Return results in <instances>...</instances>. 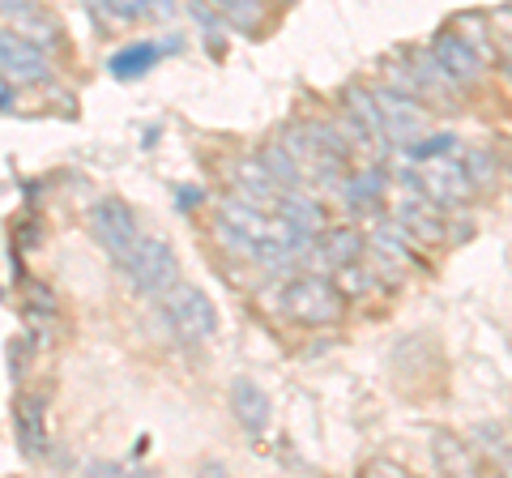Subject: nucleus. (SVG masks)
<instances>
[{
	"label": "nucleus",
	"instance_id": "obj_1",
	"mask_svg": "<svg viewBox=\"0 0 512 478\" xmlns=\"http://www.w3.org/2000/svg\"><path fill=\"white\" fill-rule=\"evenodd\" d=\"M163 304V321L167 329L180 338L184 346H210L218 338V308H214V299L201 291V286H188V282H175L171 291L158 299Z\"/></svg>",
	"mask_w": 512,
	"mask_h": 478
},
{
	"label": "nucleus",
	"instance_id": "obj_2",
	"mask_svg": "<svg viewBox=\"0 0 512 478\" xmlns=\"http://www.w3.org/2000/svg\"><path fill=\"white\" fill-rule=\"evenodd\" d=\"M120 274L141 299H163L180 282V257L163 235H141L137 248L128 252V261L120 265Z\"/></svg>",
	"mask_w": 512,
	"mask_h": 478
},
{
	"label": "nucleus",
	"instance_id": "obj_3",
	"mask_svg": "<svg viewBox=\"0 0 512 478\" xmlns=\"http://www.w3.org/2000/svg\"><path fill=\"white\" fill-rule=\"evenodd\" d=\"M278 299H282V312L291 316L295 325H308V329L333 325L346 308L338 286H333V278H325V274H303L295 282H286Z\"/></svg>",
	"mask_w": 512,
	"mask_h": 478
},
{
	"label": "nucleus",
	"instance_id": "obj_4",
	"mask_svg": "<svg viewBox=\"0 0 512 478\" xmlns=\"http://www.w3.org/2000/svg\"><path fill=\"white\" fill-rule=\"evenodd\" d=\"M90 231L107 248V257L116 265H124L128 252H133L137 239H141V222H137V214H133V205H128V201L103 197V201L90 205Z\"/></svg>",
	"mask_w": 512,
	"mask_h": 478
},
{
	"label": "nucleus",
	"instance_id": "obj_5",
	"mask_svg": "<svg viewBox=\"0 0 512 478\" xmlns=\"http://www.w3.org/2000/svg\"><path fill=\"white\" fill-rule=\"evenodd\" d=\"M372 99H376V111H380L384 141H389L393 150H406L427 133V107L419 99H410V94L393 90V86H376Z\"/></svg>",
	"mask_w": 512,
	"mask_h": 478
},
{
	"label": "nucleus",
	"instance_id": "obj_6",
	"mask_svg": "<svg viewBox=\"0 0 512 478\" xmlns=\"http://www.w3.org/2000/svg\"><path fill=\"white\" fill-rule=\"evenodd\" d=\"M427 56L436 60V69L453 82L457 90H474L487 77V65L474 47L461 39V30H436V39L427 43Z\"/></svg>",
	"mask_w": 512,
	"mask_h": 478
},
{
	"label": "nucleus",
	"instance_id": "obj_7",
	"mask_svg": "<svg viewBox=\"0 0 512 478\" xmlns=\"http://www.w3.org/2000/svg\"><path fill=\"white\" fill-rule=\"evenodd\" d=\"M0 73L13 86H35L52 77V56L39 43H30L18 30H0Z\"/></svg>",
	"mask_w": 512,
	"mask_h": 478
},
{
	"label": "nucleus",
	"instance_id": "obj_8",
	"mask_svg": "<svg viewBox=\"0 0 512 478\" xmlns=\"http://www.w3.org/2000/svg\"><path fill=\"white\" fill-rule=\"evenodd\" d=\"M393 222L414 239V244H436V239L448 235L444 210H436V205H431L427 197H419V193H406V188L393 201Z\"/></svg>",
	"mask_w": 512,
	"mask_h": 478
},
{
	"label": "nucleus",
	"instance_id": "obj_9",
	"mask_svg": "<svg viewBox=\"0 0 512 478\" xmlns=\"http://www.w3.org/2000/svg\"><path fill=\"white\" fill-rule=\"evenodd\" d=\"M13 436H18V449L30 461H39L47 453L52 432H47V397L43 393H22L18 402H13Z\"/></svg>",
	"mask_w": 512,
	"mask_h": 478
},
{
	"label": "nucleus",
	"instance_id": "obj_10",
	"mask_svg": "<svg viewBox=\"0 0 512 478\" xmlns=\"http://www.w3.org/2000/svg\"><path fill=\"white\" fill-rule=\"evenodd\" d=\"M231 410L248 436H261L269 427V397L256 389V380H248V376H239L231 385Z\"/></svg>",
	"mask_w": 512,
	"mask_h": 478
},
{
	"label": "nucleus",
	"instance_id": "obj_11",
	"mask_svg": "<svg viewBox=\"0 0 512 478\" xmlns=\"http://www.w3.org/2000/svg\"><path fill=\"white\" fill-rule=\"evenodd\" d=\"M218 222L256 244V239L269 235V222H274V214L261 210V205H252V201H244V197H231V201H218Z\"/></svg>",
	"mask_w": 512,
	"mask_h": 478
},
{
	"label": "nucleus",
	"instance_id": "obj_12",
	"mask_svg": "<svg viewBox=\"0 0 512 478\" xmlns=\"http://www.w3.org/2000/svg\"><path fill=\"white\" fill-rule=\"evenodd\" d=\"M231 180H235V188H239V197L252 201V205H261V210H274V201H278V193H282V188L269 180V171L261 167V158H244V163H235Z\"/></svg>",
	"mask_w": 512,
	"mask_h": 478
},
{
	"label": "nucleus",
	"instance_id": "obj_13",
	"mask_svg": "<svg viewBox=\"0 0 512 478\" xmlns=\"http://www.w3.org/2000/svg\"><path fill=\"white\" fill-rule=\"evenodd\" d=\"M316 248H320V257L329 261V269H338V265H350V261H363L367 235L359 227H329L325 235L316 231Z\"/></svg>",
	"mask_w": 512,
	"mask_h": 478
},
{
	"label": "nucleus",
	"instance_id": "obj_14",
	"mask_svg": "<svg viewBox=\"0 0 512 478\" xmlns=\"http://www.w3.org/2000/svg\"><path fill=\"white\" fill-rule=\"evenodd\" d=\"M274 214L295 222V227H308V231H325V210H320V201L308 197L303 188H282L278 201H274Z\"/></svg>",
	"mask_w": 512,
	"mask_h": 478
},
{
	"label": "nucleus",
	"instance_id": "obj_15",
	"mask_svg": "<svg viewBox=\"0 0 512 478\" xmlns=\"http://www.w3.org/2000/svg\"><path fill=\"white\" fill-rule=\"evenodd\" d=\"M94 9L103 13L107 22L133 26V22H150V18H167L175 9L171 0H94Z\"/></svg>",
	"mask_w": 512,
	"mask_h": 478
},
{
	"label": "nucleus",
	"instance_id": "obj_16",
	"mask_svg": "<svg viewBox=\"0 0 512 478\" xmlns=\"http://www.w3.org/2000/svg\"><path fill=\"white\" fill-rule=\"evenodd\" d=\"M261 167L269 171V180H274L278 188H303V184H308V175H303L299 158L286 150L282 141H274V146H265V150H261Z\"/></svg>",
	"mask_w": 512,
	"mask_h": 478
},
{
	"label": "nucleus",
	"instance_id": "obj_17",
	"mask_svg": "<svg viewBox=\"0 0 512 478\" xmlns=\"http://www.w3.org/2000/svg\"><path fill=\"white\" fill-rule=\"evenodd\" d=\"M13 30H18V35H26L30 43H39L43 52H47V47H60V26H56L52 13H43L39 5L22 9L18 18H13Z\"/></svg>",
	"mask_w": 512,
	"mask_h": 478
},
{
	"label": "nucleus",
	"instance_id": "obj_18",
	"mask_svg": "<svg viewBox=\"0 0 512 478\" xmlns=\"http://www.w3.org/2000/svg\"><path fill=\"white\" fill-rule=\"evenodd\" d=\"M431 449H436V466L444 474H474V457L466 449V440H457V436H448V432H436Z\"/></svg>",
	"mask_w": 512,
	"mask_h": 478
},
{
	"label": "nucleus",
	"instance_id": "obj_19",
	"mask_svg": "<svg viewBox=\"0 0 512 478\" xmlns=\"http://www.w3.org/2000/svg\"><path fill=\"white\" fill-rule=\"evenodd\" d=\"M158 56H163V47L133 43V47H124V52L111 56V73H116V77H141L150 65H158Z\"/></svg>",
	"mask_w": 512,
	"mask_h": 478
},
{
	"label": "nucleus",
	"instance_id": "obj_20",
	"mask_svg": "<svg viewBox=\"0 0 512 478\" xmlns=\"http://www.w3.org/2000/svg\"><path fill=\"white\" fill-rule=\"evenodd\" d=\"M461 167H466V180H470L474 193H483V188H491L500 180V163H495L491 150H466L461 154Z\"/></svg>",
	"mask_w": 512,
	"mask_h": 478
},
{
	"label": "nucleus",
	"instance_id": "obj_21",
	"mask_svg": "<svg viewBox=\"0 0 512 478\" xmlns=\"http://www.w3.org/2000/svg\"><path fill=\"white\" fill-rule=\"evenodd\" d=\"M218 13H222V18H227L235 30L261 26V0H227V5H222Z\"/></svg>",
	"mask_w": 512,
	"mask_h": 478
},
{
	"label": "nucleus",
	"instance_id": "obj_22",
	"mask_svg": "<svg viewBox=\"0 0 512 478\" xmlns=\"http://www.w3.org/2000/svg\"><path fill=\"white\" fill-rule=\"evenodd\" d=\"M474 436H483L478 444H483L487 453H500V466H508V444H504V427H495V423H483Z\"/></svg>",
	"mask_w": 512,
	"mask_h": 478
},
{
	"label": "nucleus",
	"instance_id": "obj_23",
	"mask_svg": "<svg viewBox=\"0 0 512 478\" xmlns=\"http://www.w3.org/2000/svg\"><path fill=\"white\" fill-rule=\"evenodd\" d=\"M30 5H39V0H0V13H5V18H18V13Z\"/></svg>",
	"mask_w": 512,
	"mask_h": 478
},
{
	"label": "nucleus",
	"instance_id": "obj_24",
	"mask_svg": "<svg viewBox=\"0 0 512 478\" xmlns=\"http://www.w3.org/2000/svg\"><path fill=\"white\" fill-rule=\"evenodd\" d=\"M9 99H13V82H9V77H5V73H0V111H5V107H9Z\"/></svg>",
	"mask_w": 512,
	"mask_h": 478
},
{
	"label": "nucleus",
	"instance_id": "obj_25",
	"mask_svg": "<svg viewBox=\"0 0 512 478\" xmlns=\"http://www.w3.org/2000/svg\"><path fill=\"white\" fill-rule=\"evenodd\" d=\"M197 188H180V205H184V210H188V205H197Z\"/></svg>",
	"mask_w": 512,
	"mask_h": 478
},
{
	"label": "nucleus",
	"instance_id": "obj_26",
	"mask_svg": "<svg viewBox=\"0 0 512 478\" xmlns=\"http://www.w3.org/2000/svg\"><path fill=\"white\" fill-rule=\"evenodd\" d=\"M205 5H214V9H222V5H227V0H205Z\"/></svg>",
	"mask_w": 512,
	"mask_h": 478
}]
</instances>
